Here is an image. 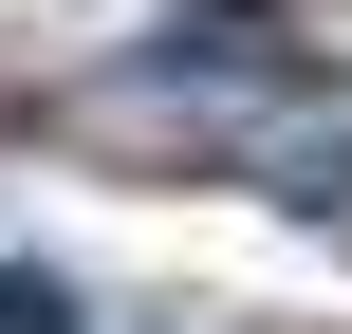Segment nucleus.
I'll use <instances>...</instances> for the list:
<instances>
[{"label":"nucleus","mask_w":352,"mask_h":334,"mask_svg":"<svg viewBox=\"0 0 352 334\" xmlns=\"http://www.w3.org/2000/svg\"><path fill=\"white\" fill-rule=\"evenodd\" d=\"M278 205H316V223H352V149H278Z\"/></svg>","instance_id":"obj_1"}]
</instances>
